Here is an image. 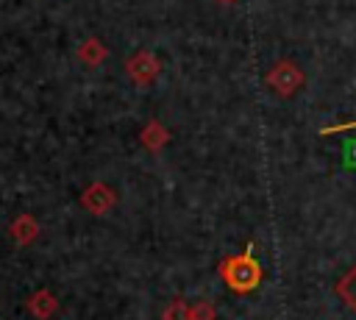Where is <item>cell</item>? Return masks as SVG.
I'll list each match as a JSON object with an SVG mask.
<instances>
[{
    "mask_svg": "<svg viewBox=\"0 0 356 320\" xmlns=\"http://www.w3.org/2000/svg\"><path fill=\"white\" fill-rule=\"evenodd\" d=\"M11 237H14L19 245H28V242L36 237V220L28 217V214L17 217V220L11 223Z\"/></svg>",
    "mask_w": 356,
    "mask_h": 320,
    "instance_id": "52a82bcc",
    "label": "cell"
},
{
    "mask_svg": "<svg viewBox=\"0 0 356 320\" xmlns=\"http://www.w3.org/2000/svg\"><path fill=\"white\" fill-rule=\"evenodd\" d=\"M342 164L348 170H356V136L342 142Z\"/></svg>",
    "mask_w": 356,
    "mask_h": 320,
    "instance_id": "8fae6325",
    "label": "cell"
},
{
    "mask_svg": "<svg viewBox=\"0 0 356 320\" xmlns=\"http://www.w3.org/2000/svg\"><path fill=\"white\" fill-rule=\"evenodd\" d=\"M192 320H214V306L206 303V301L195 303V306H192Z\"/></svg>",
    "mask_w": 356,
    "mask_h": 320,
    "instance_id": "7c38bea8",
    "label": "cell"
},
{
    "mask_svg": "<svg viewBox=\"0 0 356 320\" xmlns=\"http://www.w3.org/2000/svg\"><path fill=\"white\" fill-rule=\"evenodd\" d=\"M28 312L36 317V320H50L56 312H58V298L50 292V289H36L31 298H28Z\"/></svg>",
    "mask_w": 356,
    "mask_h": 320,
    "instance_id": "5b68a950",
    "label": "cell"
},
{
    "mask_svg": "<svg viewBox=\"0 0 356 320\" xmlns=\"http://www.w3.org/2000/svg\"><path fill=\"white\" fill-rule=\"evenodd\" d=\"M356 128V120H350V122H342V125H331V128H323V134L325 136H331V134H342V131H353Z\"/></svg>",
    "mask_w": 356,
    "mask_h": 320,
    "instance_id": "4fadbf2b",
    "label": "cell"
},
{
    "mask_svg": "<svg viewBox=\"0 0 356 320\" xmlns=\"http://www.w3.org/2000/svg\"><path fill=\"white\" fill-rule=\"evenodd\" d=\"M78 58L95 67V64H100V61L106 58V47H103L100 42H95V39H89V42H86V45H83V47L78 50Z\"/></svg>",
    "mask_w": 356,
    "mask_h": 320,
    "instance_id": "9c48e42d",
    "label": "cell"
},
{
    "mask_svg": "<svg viewBox=\"0 0 356 320\" xmlns=\"http://www.w3.org/2000/svg\"><path fill=\"white\" fill-rule=\"evenodd\" d=\"M267 83L273 92H278L281 97H292L298 92V86H303V72L292 64V61H278L270 72H267Z\"/></svg>",
    "mask_w": 356,
    "mask_h": 320,
    "instance_id": "7a4b0ae2",
    "label": "cell"
},
{
    "mask_svg": "<svg viewBox=\"0 0 356 320\" xmlns=\"http://www.w3.org/2000/svg\"><path fill=\"white\" fill-rule=\"evenodd\" d=\"M337 295H339V301H342L348 309L356 312V267H350V270L337 281Z\"/></svg>",
    "mask_w": 356,
    "mask_h": 320,
    "instance_id": "8992f818",
    "label": "cell"
},
{
    "mask_svg": "<svg viewBox=\"0 0 356 320\" xmlns=\"http://www.w3.org/2000/svg\"><path fill=\"white\" fill-rule=\"evenodd\" d=\"M217 3H222V6H231V3H236V0H217Z\"/></svg>",
    "mask_w": 356,
    "mask_h": 320,
    "instance_id": "5bb4252c",
    "label": "cell"
},
{
    "mask_svg": "<svg viewBox=\"0 0 356 320\" xmlns=\"http://www.w3.org/2000/svg\"><path fill=\"white\" fill-rule=\"evenodd\" d=\"M164 142H167V131H164L159 122H147L145 131H142V145H147L150 150H156V147H161Z\"/></svg>",
    "mask_w": 356,
    "mask_h": 320,
    "instance_id": "ba28073f",
    "label": "cell"
},
{
    "mask_svg": "<svg viewBox=\"0 0 356 320\" xmlns=\"http://www.w3.org/2000/svg\"><path fill=\"white\" fill-rule=\"evenodd\" d=\"M164 320H192V306L184 298H175L167 309H164Z\"/></svg>",
    "mask_w": 356,
    "mask_h": 320,
    "instance_id": "30bf717a",
    "label": "cell"
},
{
    "mask_svg": "<svg viewBox=\"0 0 356 320\" xmlns=\"http://www.w3.org/2000/svg\"><path fill=\"white\" fill-rule=\"evenodd\" d=\"M128 75H131L139 86L153 83L156 75H159V61H156V56L147 53V50H139L136 56H131V58H128Z\"/></svg>",
    "mask_w": 356,
    "mask_h": 320,
    "instance_id": "277c9868",
    "label": "cell"
},
{
    "mask_svg": "<svg viewBox=\"0 0 356 320\" xmlns=\"http://www.w3.org/2000/svg\"><path fill=\"white\" fill-rule=\"evenodd\" d=\"M114 192L106 186V184H100V181H95V184H89L83 192H81V206L83 209H89L92 214H106L111 206H114Z\"/></svg>",
    "mask_w": 356,
    "mask_h": 320,
    "instance_id": "3957f363",
    "label": "cell"
},
{
    "mask_svg": "<svg viewBox=\"0 0 356 320\" xmlns=\"http://www.w3.org/2000/svg\"><path fill=\"white\" fill-rule=\"evenodd\" d=\"M220 275L225 281L228 289L239 292V295H248L253 292L259 284H261V267L253 256V245H248L245 253H236V256H228L222 264H220Z\"/></svg>",
    "mask_w": 356,
    "mask_h": 320,
    "instance_id": "6da1fadb",
    "label": "cell"
}]
</instances>
